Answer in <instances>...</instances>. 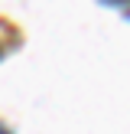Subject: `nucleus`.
Segmentation results:
<instances>
[{"label":"nucleus","instance_id":"f257e3e1","mask_svg":"<svg viewBox=\"0 0 130 134\" xmlns=\"http://www.w3.org/2000/svg\"><path fill=\"white\" fill-rule=\"evenodd\" d=\"M0 134H13V131H10V128H3V124H0Z\"/></svg>","mask_w":130,"mask_h":134},{"label":"nucleus","instance_id":"f03ea898","mask_svg":"<svg viewBox=\"0 0 130 134\" xmlns=\"http://www.w3.org/2000/svg\"><path fill=\"white\" fill-rule=\"evenodd\" d=\"M0 56H3V49H0Z\"/></svg>","mask_w":130,"mask_h":134}]
</instances>
